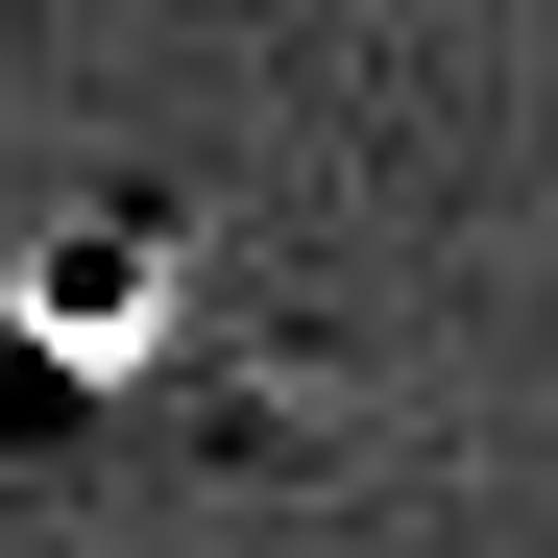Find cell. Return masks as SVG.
<instances>
[{
	"mask_svg": "<svg viewBox=\"0 0 558 558\" xmlns=\"http://www.w3.org/2000/svg\"><path fill=\"white\" fill-rule=\"evenodd\" d=\"M170 340H195V243H170V219H49V243H0V437L146 413Z\"/></svg>",
	"mask_w": 558,
	"mask_h": 558,
	"instance_id": "6da1fadb",
	"label": "cell"
}]
</instances>
